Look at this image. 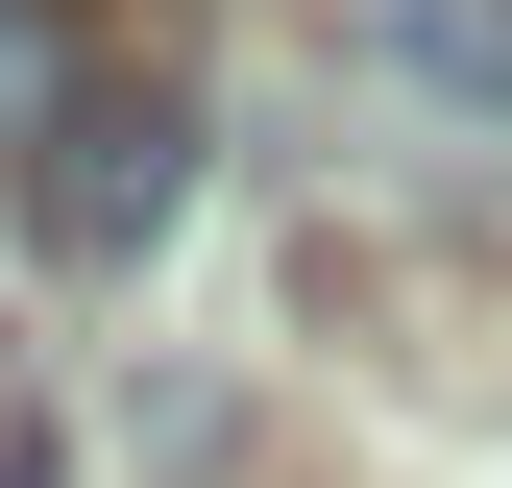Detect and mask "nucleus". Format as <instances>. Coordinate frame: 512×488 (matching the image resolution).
<instances>
[{"mask_svg": "<svg viewBox=\"0 0 512 488\" xmlns=\"http://www.w3.org/2000/svg\"><path fill=\"white\" fill-rule=\"evenodd\" d=\"M171 220H196V98H171V74H74V98L25 122V244H49V269L122 293Z\"/></svg>", "mask_w": 512, "mask_h": 488, "instance_id": "1", "label": "nucleus"}, {"mask_svg": "<svg viewBox=\"0 0 512 488\" xmlns=\"http://www.w3.org/2000/svg\"><path fill=\"white\" fill-rule=\"evenodd\" d=\"M0 488H74V464H49V415H0Z\"/></svg>", "mask_w": 512, "mask_h": 488, "instance_id": "2", "label": "nucleus"}]
</instances>
